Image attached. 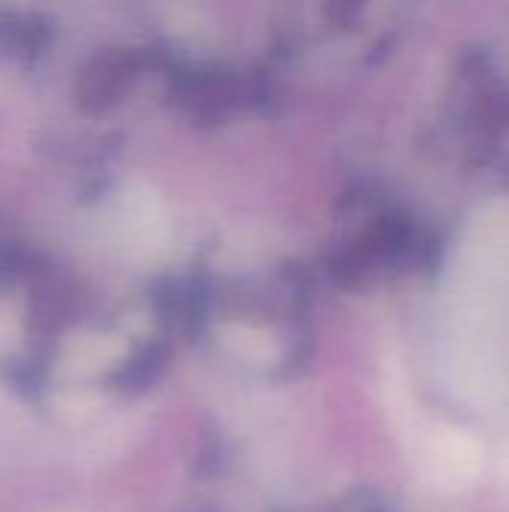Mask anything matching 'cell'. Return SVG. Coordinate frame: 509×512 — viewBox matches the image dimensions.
<instances>
[{
  "instance_id": "6da1fadb",
  "label": "cell",
  "mask_w": 509,
  "mask_h": 512,
  "mask_svg": "<svg viewBox=\"0 0 509 512\" xmlns=\"http://www.w3.org/2000/svg\"><path fill=\"white\" fill-rule=\"evenodd\" d=\"M423 462H426V471L432 480L456 486V483L474 477L477 462H480V450L465 435L441 432V435L429 438V444L423 450Z\"/></svg>"
}]
</instances>
